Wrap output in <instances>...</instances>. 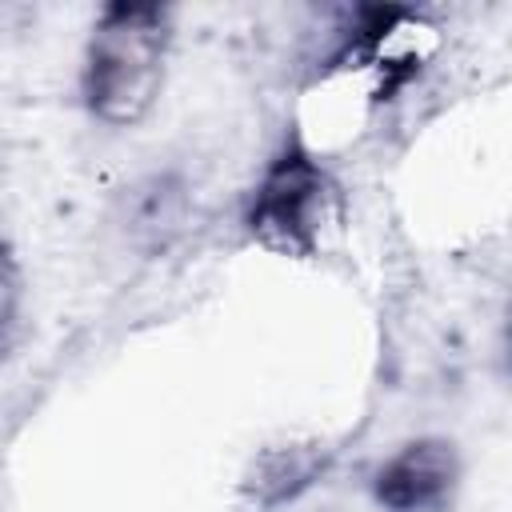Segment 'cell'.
<instances>
[{"label": "cell", "mask_w": 512, "mask_h": 512, "mask_svg": "<svg viewBox=\"0 0 512 512\" xmlns=\"http://www.w3.org/2000/svg\"><path fill=\"white\" fill-rule=\"evenodd\" d=\"M16 308H20V268H16L8 244L0 240V356H4V344L16 324Z\"/></svg>", "instance_id": "obj_5"}, {"label": "cell", "mask_w": 512, "mask_h": 512, "mask_svg": "<svg viewBox=\"0 0 512 512\" xmlns=\"http://www.w3.org/2000/svg\"><path fill=\"white\" fill-rule=\"evenodd\" d=\"M460 488V456L452 440L420 436L388 456L372 476V496L388 512H444Z\"/></svg>", "instance_id": "obj_3"}, {"label": "cell", "mask_w": 512, "mask_h": 512, "mask_svg": "<svg viewBox=\"0 0 512 512\" xmlns=\"http://www.w3.org/2000/svg\"><path fill=\"white\" fill-rule=\"evenodd\" d=\"M332 216H336L332 176L300 136L284 140L252 192L248 232L280 256H312Z\"/></svg>", "instance_id": "obj_2"}, {"label": "cell", "mask_w": 512, "mask_h": 512, "mask_svg": "<svg viewBox=\"0 0 512 512\" xmlns=\"http://www.w3.org/2000/svg\"><path fill=\"white\" fill-rule=\"evenodd\" d=\"M324 472V456L316 448H276L256 464L252 492L264 504H284L296 492H304Z\"/></svg>", "instance_id": "obj_4"}, {"label": "cell", "mask_w": 512, "mask_h": 512, "mask_svg": "<svg viewBox=\"0 0 512 512\" xmlns=\"http://www.w3.org/2000/svg\"><path fill=\"white\" fill-rule=\"evenodd\" d=\"M168 8L160 4H108L84 52V104L112 128L140 124L160 96L168 56Z\"/></svg>", "instance_id": "obj_1"}]
</instances>
